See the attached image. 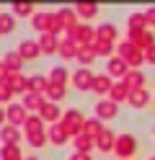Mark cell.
<instances>
[{
	"label": "cell",
	"mask_w": 155,
	"mask_h": 160,
	"mask_svg": "<svg viewBox=\"0 0 155 160\" xmlns=\"http://www.w3.org/2000/svg\"><path fill=\"white\" fill-rule=\"evenodd\" d=\"M8 119H10L13 124H18L21 119H23V111H21V106H10V108H8Z\"/></svg>",
	"instance_id": "6da1fadb"
},
{
	"label": "cell",
	"mask_w": 155,
	"mask_h": 160,
	"mask_svg": "<svg viewBox=\"0 0 155 160\" xmlns=\"http://www.w3.org/2000/svg\"><path fill=\"white\" fill-rule=\"evenodd\" d=\"M3 139L5 142H13V139H18V132L13 127H8V129H3Z\"/></svg>",
	"instance_id": "7a4b0ae2"
},
{
	"label": "cell",
	"mask_w": 155,
	"mask_h": 160,
	"mask_svg": "<svg viewBox=\"0 0 155 160\" xmlns=\"http://www.w3.org/2000/svg\"><path fill=\"white\" fill-rule=\"evenodd\" d=\"M10 26H13V23H10V18H5V16H0V28H3V31H8Z\"/></svg>",
	"instance_id": "3957f363"
},
{
	"label": "cell",
	"mask_w": 155,
	"mask_h": 160,
	"mask_svg": "<svg viewBox=\"0 0 155 160\" xmlns=\"http://www.w3.org/2000/svg\"><path fill=\"white\" fill-rule=\"evenodd\" d=\"M8 65H10V67H18V65H21V59H18L16 54H8Z\"/></svg>",
	"instance_id": "277c9868"
},
{
	"label": "cell",
	"mask_w": 155,
	"mask_h": 160,
	"mask_svg": "<svg viewBox=\"0 0 155 160\" xmlns=\"http://www.w3.org/2000/svg\"><path fill=\"white\" fill-rule=\"evenodd\" d=\"M16 11H18L21 16H26V13H28V5H16Z\"/></svg>",
	"instance_id": "5b68a950"
},
{
	"label": "cell",
	"mask_w": 155,
	"mask_h": 160,
	"mask_svg": "<svg viewBox=\"0 0 155 160\" xmlns=\"http://www.w3.org/2000/svg\"><path fill=\"white\" fill-rule=\"evenodd\" d=\"M5 72H8V70H5V65H0V80L5 78Z\"/></svg>",
	"instance_id": "8992f818"
},
{
	"label": "cell",
	"mask_w": 155,
	"mask_h": 160,
	"mask_svg": "<svg viewBox=\"0 0 155 160\" xmlns=\"http://www.w3.org/2000/svg\"><path fill=\"white\" fill-rule=\"evenodd\" d=\"M0 122H3V111H0Z\"/></svg>",
	"instance_id": "52a82bcc"
}]
</instances>
